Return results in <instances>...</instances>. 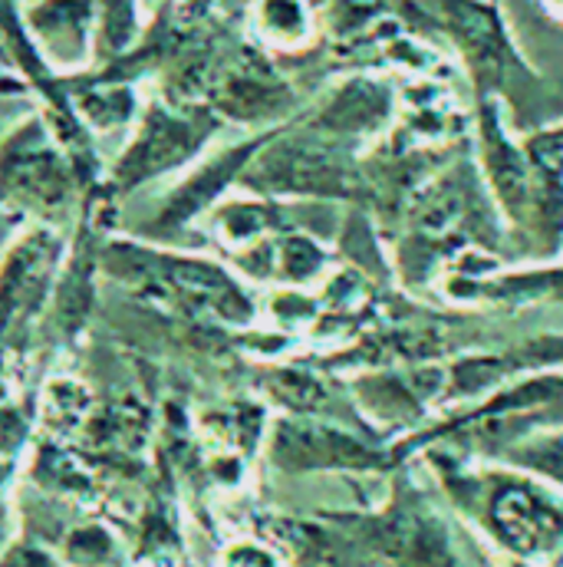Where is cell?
<instances>
[{"label": "cell", "mask_w": 563, "mask_h": 567, "mask_svg": "<svg viewBox=\"0 0 563 567\" xmlns=\"http://www.w3.org/2000/svg\"><path fill=\"white\" fill-rule=\"evenodd\" d=\"M103 278L133 287L136 293L168 300L188 313H208L225 323H251L254 303L248 290L221 265L195 255L158 251L142 241L110 238L100 258Z\"/></svg>", "instance_id": "obj_1"}, {"label": "cell", "mask_w": 563, "mask_h": 567, "mask_svg": "<svg viewBox=\"0 0 563 567\" xmlns=\"http://www.w3.org/2000/svg\"><path fill=\"white\" fill-rule=\"evenodd\" d=\"M86 188L90 178L40 110L0 136V208L23 221H50Z\"/></svg>", "instance_id": "obj_2"}, {"label": "cell", "mask_w": 563, "mask_h": 567, "mask_svg": "<svg viewBox=\"0 0 563 567\" xmlns=\"http://www.w3.org/2000/svg\"><path fill=\"white\" fill-rule=\"evenodd\" d=\"M218 126L221 116L205 103H175L168 96L148 100L142 103L126 148L119 152L103 182L116 198L139 192L142 185L188 165L218 133Z\"/></svg>", "instance_id": "obj_3"}, {"label": "cell", "mask_w": 563, "mask_h": 567, "mask_svg": "<svg viewBox=\"0 0 563 567\" xmlns=\"http://www.w3.org/2000/svg\"><path fill=\"white\" fill-rule=\"evenodd\" d=\"M70 241L50 221H27L0 255V353L50 310Z\"/></svg>", "instance_id": "obj_4"}, {"label": "cell", "mask_w": 563, "mask_h": 567, "mask_svg": "<svg viewBox=\"0 0 563 567\" xmlns=\"http://www.w3.org/2000/svg\"><path fill=\"white\" fill-rule=\"evenodd\" d=\"M241 182L264 195H323L340 198L356 192V172L340 148L310 136L274 133L244 168Z\"/></svg>", "instance_id": "obj_5"}, {"label": "cell", "mask_w": 563, "mask_h": 567, "mask_svg": "<svg viewBox=\"0 0 563 567\" xmlns=\"http://www.w3.org/2000/svg\"><path fill=\"white\" fill-rule=\"evenodd\" d=\"M481 522L521 558L548 555L563 542V505L524 478H491L481 488Z\"/></svg>", "instance_id": "obj_6"}, {"label": "cell", "mask_w": 563, "mask_h": 567, "mask_svg": "<svg viewBox=\"0 0 563 567\" xmlns=\"http://www.w3.org/2000/svg\"><path fill=\"white\" fill-rule=\"evenodd\" d=\"M201 103L221 120L264 123L281 116L290 106V90L264 53L241 47L215 56Z\"/></svg>", "instance_id": "obj_7"}, {"label": "cell", "mask_w": 563, "mask_h": 567, "mask_svg": "<svg viewBox=\"0 0 563 567\" xmlns=\"http://www.w3.org/2000/svg\"><path fill=\"white\" fill-rule=\"evenodd\" d=\"M20 20L56 76L73 80L96 66L100 0H33L20 10Z\"/></svg>", "instance_id": "obj_8"}, {"label": "cell", "mask_w": 563, "mask_h": 567, "mask_svg": "<svg viewBox=\"0 0 563 567\" xmlns=\"http://www.w3.org/2000/svg\"><path fill=\"white\" fill-rule=\"evenodd\" d=\"M268 455L281 472H290V475L333 472V468L366 472V468L383 465V455L363 439L340 432L336 425L313 423L306 416L278 420L268 439Z\"/></svg>", "instance_id": "obj_9"}, {"label": "cell", "mask_w": 563, "mask_h": 567, "mask_svg": "<svg viewBox=\"0 0 563 567\" xmlns=\"http://www.w3.org/2000/svg\"><path fill=\"white\" fill-rule=\"evenodd\" d=\"M369 542L399 567H455L451 538L441 518L419 498L393 502L369 528Z\"/></svg>", "instance_id": "obj_10"}, {"label": "cell", "mask_w": 563, "mask_h": 567, "mask_svg": "<svg viewBox=\"0 0 563 567\" xmlns=\"http://www.w3.org/2000/svg\"><path fill=\"white\" fill-rule=\"evenodd\" d=\"M274 133H264V136H254V140L241 142V145H231L218 155H211L208 162H201L185 182H178L171 188V195L165 198L161 212L155 215L152 228H158V235H168V231H178L181 225H188L191 218H198L201 212H208L218 195L238 182L244 175V168L251 165V158L261 152V145L271 140Z\"/></svg>", "instance_id": "obj_11"}, {"label": "cell", "mask_w": 563, "mask_h": 567, "mask_svg": "<svg viewBox=\"0 0 563 567\" xmlns=\"http://www.w3.org/2000/svg\"><path fill=\"white\" fill-rule=\"evenodd\" d=\"M445 23L461 47L478 86H494L518 63L511 40L501 27V17L484 0H441Z\"/></svg>", "instance_id": "obj_12"}, {"label": "cell", "mask_w": 563, "mask_h": 567, "mask_svg": "<svg viewBox=\"0 0 563 567\" xmlns=\"http://www.w3.org/2000/svg\"><path fill=\"white\" fill-rule=\"evenodd\" d=\"M66 90L86 133H116L136 126L139 120L142 103L133 80H116L90 70L83 76L66 80Z\"/></svg>", "instance_id": "obj_13"}, {"label": "cell", "mask_w": 563, "mask_h": 567, "mask_svg": "<svg viewBox=\"0 0 563 567\" xmlns=\"http://www.w3.org/2000/svg\"><path fill=\"white\" fill-rule=\"evenodd\" d=\"M148 413L136 400H116L103 410H93V416L83 425V445L106 458H129L136 455L148 439Z\"/></svg>", "instance_id": "obj_14"}, {"label": "cell", "mask_w": 563, "mask_h": 567, "mask_svg": "<svg viewBox=\"0 0 563 567\" xmlns=\"http://www.w3.org/2000/svg\"><path fill=\"white\" fill-rule=\"evenodd\" d=\"M96 400L90 386L76 377H53L43 383V393L37 396V423L56 442L76 439L86 420L93 416Z\"/></svg>", "instance_id": "obj_15"}, {"label": "cell", "mask_w": 563, "mask_h": 567, "mask_svg": "<svg viewBox=\"0 0 563 567\" xmlns=\"http://www.w3.org/2000/svg\"><path fill=\"white\" fill-rule=\"evenodd\" d=\"M389 110L386 90H379L376 83H350L343 93L333 96V103L323 110L320 116V130L323 133H359V130H373Z\"/></svg>", "instance_id": "obj_16"}, {"label": "cell", "mask_w": 563, "mask_h": 567, "mask_svg": "<svg viewBox=\"0 0 563 567\" xmlns=\"http://www.w3.org/2000/svg\"><path fill=\"white\" fill-rule=\"evenodd\" d=\"M251 23L258 40L274 50H296L313 33V17L306 0H254Z\"/></svg>", "instance_id": "obj_17"}, {"label": "cell", "mask_w": 563, "mask_h": 567, "mask_svg": "<svg viewBox=\"0 0 563 567\" xmlns=\"http://www.w3.org/2000/svg\"><path fill=\"white\" fill-rule=\"evenodd\" d=\"M142 10L139 0H100V30H96V66H113L139 47Z\"/></svg>", "instance_id": "obj_18"}, {"label": "cell", "mask_w": 563, "mask_h": 567, "mask_svg": "<svg viewBox=\"0 0 563 567\" xmlns=\"http://www.w3.org/2000/svg\"><path fill=\"white\" fill-rule=\"evenodd\" d=\"M56 551L66 567H113L123 555L119 538L103 522H80L66 528Z\"/></svg>", "instance_id": "obj_19"}, {"label": "cell", "mask_w": 563, "mask_h": 567, "mask_svg": "<svg viewBox=\"0 0 563 567\" xmlns=\"http://www.w3.org/2000/svg\"><path fill=\"white\" fill-rule=\"evenodd\" d=\"M37 425V400H0V462H17Z\"/></svg>", "instance_id": "obj_20"}, {"label": "cell", "mask_w": 563, "mask_h": 567, "mask_svg": "<svg viewBox=\"0 0 563 567\" xmlns=\"http://www.w3.org/2000/svg\"><path fill=\"white\" fill-rule=\"evenodd\" d=\"M268 251L274 255L271 258V271H278L281 278H290V281H306L323 265V255L316 251V245L300 238V235L281 238L278 245L271 241Z\"/></svg>", "instance_id": "obj_21"}, {"label": "cell", "mask_w": 563, "mask_h": 567, "mask_svg": "<svg viewBox=\"0 0 563 567\" xmlns=\"http://www.w3.org/2000/svg\"><path fill=\"white\" fill-rule=\"evenodd\" d=\"M0 567H66V561L50 542L20 532L0 548Z\"/></svg>", "instance_id": "obj_22"}, {"label": "cell", "mask_w": 563, "mask_h": 567, "mask_svg": "<svg viewBox=\"0 0 563 567\" xmlns=\"http://www.w3.org/2000/svg\"><path fill=\"white\" fill-rule=\"evenodd\" d=\"M218 567H283V561L271 545L254 542V538H241L221 551Z\"/></svg>", "instance_id": "obj_23"}, {"label": "cell", "mask_w": 563, "mask_h": 567, "mask_svg": "<svg viewBox=\"0 0 563 567\" xmlns=\"http://www.w3.org/2000/svg\"><path fill=\"white\" fill-rule=\"evenodd\" d=\"M13 475H17V462H0V548L17 535L13 532Z\"/></svg>", "instance_id": "obj_24"}, {"label": "cell", "mask_w": 563, "mask_h": 567, "mask_svg": "<svg viewBox=\"0 0 563 567\" xmlns=\"http://www.w3.org/2000/svg\"><path fill=\"white\" fill-rule=\"evenodd\" d=\"M27 221L23 218H17L13 212H7V208H0V255L7 251V245L17 238V231L23 228Z\"/></svg>", "instance_id": "obj_25"}]
</instances>
